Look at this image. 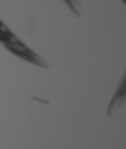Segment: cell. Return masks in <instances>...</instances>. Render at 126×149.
I'll return each instance as SVG.
<instances>
[{
  "label": "cell",
  "instance_id": "obj_1",
  "mask_svg": "<svg viewBox=\"0 0 126 149\" xmlns=\"http://www.w3.org/2000/svg\"><path fill=\"white\" fill-rule=\"evenodd\" d=\"M0 42H2L4 45H6L8 49L11 51V53H15L17 57H21V58H25V61H28V62H32V64H40V66H47L45 62L42 61L40 57H38L34 51H30L28 47H26L23 42H19L17 38L13 36V34L10 32V29H8L6 25H4L2 21H0Z\"/></svg>",
  "mask_w": 126,
  "mask_h": 149
}]
</instances>
